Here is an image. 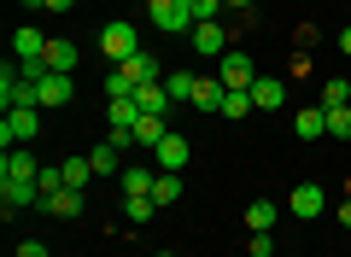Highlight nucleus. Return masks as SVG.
<instances>
[{"mask_svg":"<svg viewBox=\"0 0 351 257\" xmlns=\"http://www.w3.org/2000/svg\"><path fill=\"white\" fill-rule=\"evenodd\" d=\"M322 111H339V106H351V82L346 76H334V82H322V99H316Z\"/></svg>","mask_w":351,"mask_h":257,"instance_id":"22","label":"nucleus"},{"mask_svg":"<svg viewBox=\"0 0 351 257\" xmlns=\"http://www.w3.org/2000/svg\"><path fill=\"white\" fill-rule=\"evenodd\" d=\"M164 94H170L176 106H193V94H199V76H193V71H170V76H164Z\"/></svg>","mask_w":351,"mask_h":257,"instance_id":"17","label":"nucleus"},{"mask_svg":"<svg viewBox=\"0 0 351 257\" xmlns=\"http://www.w3.org/2000/svg\"><path fill=\"white\" fill-rule=\"evenodd\" d=\"M223 94H228L223 76H199V94H193V106H199V111H223Z\"/></svg>","mask_w":351,"mask_h":257,"instance_id":"21","label":"nucleus"},{"mask_svg":"<svg viewBox=\"0 0 351 257\" xmlns=\"http://www.w3.org/2000/svg\"><path fill=\"white\" fill-rule=\"evenodd\" d=\"M152 257H176V252H152Z\"/></svg>","mask_w":351,"mask_h":257,"instance_id":"40","label":"nucleus"},{"mask_svg":"<svg viewBox=\"0 0 351 257\" xmlns=\"http://www.w3.org/2000/svg\"><path fill=\"white\" fill-rule=\"evenodd\" d=\"M293 135H299V140L328 135V111H322V106H304V111H293Z\"/></svg>","mask_w":351,"mask_h":257,"instance_id":"15","label":"nucleus"},{"mask_svg":"<svg viewBox=\"0 0 351 257\" xmlns=\"http://www.w3.org/2000/svg\"><path fill=\"white\" fill-rule=\"evenodd\" d=\"M100 53H106L112 64H123L129 53H141V29L129 24V18H112V24L100 29Z\"/></svg>","mask_w":351,"mask_h":257,"instance_id":"3","label":"nucleus"},{"mask_svg":"<svg viewBox=\"0 0 351 257\" xmlns=\"http://www.w3.org/2000/svg\"><path fill=\"white\" fill-rule=\"evenodd\" d=\"M328 135H339V140H351V106H339V111H328Z\"/></svg>","mask_w":351,"mask_h":257,"instance_id":"29","label":"nucleus"},{"mask_svg":"<svg viewBox=\"0 0 351 257\" xmlns=\"http://www.w3.org/2000/svg\"><path fill=\"white\" fill-rule=\"evenodd\" d=\"M188 158H193V147H188V135H176V129L158 140V147H152V164H158V170H170V175L188 170Z\"/></svg>","mask_w":351,"mask_h":257,"instance_id":"4","label":"nucleus"},{"mask_svg":"<svg viewBox=\"0 0 351 257\" xmlns=\"http://www.w3.org/2000/svg\"><path fill=\"white\" fill-rule=\"evenodd\" d=\"M41 59H47V71H64V76H71L76 64H82V47H76L71 36H53V41H47V53H41Z\"/></svg>","mask_w":351,"mask_h":257,"instance_id":"9","label":"nucleus"},{"mask_svg":"<svg viewBox=\"0 0 351 257\" xmlns=\"http://www.w3.org/2000/svg\"><path fill=\"white\" fill-rule=\"evenodd\" d=\"M47 41H53V36H41L36 24H24V29L12 36V53H18V59H41V53H47Z\"/></svg>","mask_w":351,"mask_h":257,"instance_id":"19","label":"nucleus"},{"mask_svg":"<svg viewBox=\"0 0 351 257\" xmlns=\"http://www.w3.org/2000/svg\"><path fill=\"white\" fill-rule=\"evenodd\" d=\"M152 199H158V205H176V199H182V175L158 170V182H152Z\"/></svg>","mask_w":351,"mask_h":257,"instance_id":"24","label":"nucleus"},{"mask_svg":"<svg viewBox=\"0 0 351 257\" xmlns=\"http://www.w3.org/2000/svg\"><path fill=\"white\" fill-rule=\"evenodd\" d=\"M71 94H76V82H71L64 71H47V76L36 82V106H41V111H59V106H71Z\"/></svg>","mask_w":351,"mask_h":257,"instance_id":"5","label":"nucleus"},{"mask_svg":"<svg viewBox=\"0 0 351 257\" xmlns=\"http://www.w3.org/2000/svg\"><path fill=\"white\" fill-rule=\"evenodd\" d=\"M223 6H234V12H252V6H258V0H223Z\"/></svg>","mask_w":351,"mask_h":257,"instance_id":"37","label":"nucleus"},{"mask_svg":"<svg viewBox=\"0 0 351 257\" xmlns=\"http://www.w3.org/2000/svg\"><path fill=\"white\" fill-rule=\"evenodd\" d=\"M36 135H41V106L6 111V123H0V147H29Z\"/></svg>","mask_w":351,"mask_h":257,"instance_id":"2","label":"nucleus"},{"mask_svg":"<svg viewBox=\"0 0 351 257\" xmlns=\"http://www.w3.org/2000/svg\"><path fill=\"white\" fill-rule=\"evenodd\" d=\"M339 222H346V228H351V199H346V205H339Z\"/></svg>","mask_w":351,"mask_h":257,"instance_id":"38","label":"nucleus"},{"mask_svg":"<svg viewBox=\"0 0 351 257\" xmlns=\"http://www.w3.org/2000/svg\"><path fill=\"white\" fill-rule=\"evenodd\" d=\"M24 6H29V12H41V6H47V0H24Z\"/></svg>","mask_w":351,"mask_h":257,"instance_id":"39","label":"nucleus"},{"mask_svg":"<svg viewBox=\"0 0 351 257\" xmlns=\"http://www.w3.org/2000/svg\"><path fill=\"white\" fill-rule=\"evenodd\" d=\"M36 187H41V205H47V199L64 187V170H41V175H36Z\"/></svg>","mask_w":351,"mask_h":257,"instance_id":"30","label":"nucleus"},{"mask_svg":"<svg viewBox=\"0 0 351 257\" xmlns=\"http://www.w3.org/2000/svg\"><path fill=\"white\" fill-rule=\"evenodd\" d=\"M59 170H64V187H88V182H94V164H88V158H64Z\"/></svg>","mask_w":351,"mask_h":257,"instance_id":"26","label":"nucleus"},{"mask_svg":"<svg viewBox=\"0 0 351 257\" xmlns=\"http://www.w3.org/2000/svg\"><path fill=\"white\" fill-rule=\"evenodd\" d=\"M246 111H258L252 106V88H228L223 94V117H246Z\"/></svg>","mask_w":351,"mask_h":257,"instance_id":"25","label":"nucleus"},{"mask_svg":"<svg viewBox=\"0 0 351 257\" xmlns=\"http://www.w3.org/2000/svg\"><path fill=\"white\" fill-rule=\"evenodd\" d=\"M41 164L29 158V147H6V158H0V182H36Z\"/></svg>","mask_w":351,"mask_h":257,"instance_id":"8","label":"nucleus"},{"mask_svg":"<svg viewBox=\"0 0 351 257\" xmlns=\"http://www.w3.org/2000/svg\"><path fill=\"white\" fill-rule=\"evenodd\" d=\"M287 210H293V217H304V222H311V217H322V210H328L322 182H299V187H293V199H287Z\"/></svg>","mask_w":351,"mask_h":257,"instance_id":"7","label":"nucleus"},{"mask_svg":"<svg viewBox=\"0 0 351 257\" xmlns=\"http://www.w3.org/2000/svg\"><path fill=\"white\" fill-rule=\"evenodd\" d=\"M152 205H158L152 193H129V199H123V217H129V222H147V217H152Z\"/></svg>","mask_w":351,"mask_h":257,"instance_id":"27","label":"nucleus"},{"mask_svg":"<svg viewBox=\"0 0 351 257\" xmlns=\"http://www.w3.org/2000/svg\"><path fill=\"white\" fill-rule=\"evenodd\" d=\"M276 217H281V210L269 205V199H252V205H246V228L252 234H269V228H276Z\"/></svg>","mask_w":351,"mask_h":257,"instance_id":"20","label":"nucleus"},{"mask_svg":"<svg viewBox=\"0 0 351 257\" xmlns=\"http://www.w3.org/2000/svg\"><path fill=\"white\" fill-rule=\"evenodd\" d=\"M152 182H158L152 170H123V199L129 193H152Z\"/></svg>","mask_w":351,"mask_h":257,"instance_id":"28","label":"nucleus"},{"mask_svg":"<svg viewBox=\"0 0 351 257\" xmlns=\"http://www.w3.org/2000/svg\"><path fill=\"white\" fill-rule=\"evenodd\" d=\"M293 41H299V47H316V41H322V29H316V24H299V29H293Z\"/></svg>","mask_w":351,"mask_h":257,"instance_id":"33","label":"nucleus"},{"mask_svg":"<svg viewBox=\"0 0 351 257\" xmlns=\"http://www.w3.org/2000/svg\"><path fill=\"white\" fill-rule=\"evenodd\" d=\"M217 12H223V0H193V18L199 24H217Z\"/></svg>","mask_w":351,"mask_h":257,"instance_id":"32","label":"nucleus"},{"mask_svg":"<svg viewBox=\"0 0 351 257\" xmlns=\"http://www.w3.org/2000/svg\"><path fill=\"white\" fill-rule=\"evenodd\" d=\"M147 6H152V0H147Z\"/></svg>","mask_w":351,"mask_h":257,"instance_id":"41","label":"nucleus"},{"mask_svg":"<svg viewBox=\"0 0 351 257\" xmlns=\"http://www.w3.org/2000/svg\"><path fill=\"white\" fill-rule=\"evenodd\" d=\"M0 205H6V217L29 210V205H41V187L36 182H0Z\"/></svg>","mask_w":351,"mask_h":257,"instance_id":"10","label":"nucleus"},{"mask_svg":"<svg viewBox=\"0 0 351 257\" xmlns=\"http://www.w3.org/2000/svg\"><path fill=\"white\" fill-rule=\"evenodd\" d=\"M188 41L205 53V59H223V53H228V29H223V24H193Z\"/></svg>","mask_w":351,"mask_h":257,"instance_id":"12","label":"nucleus"},{"mask_svg":"<svg viewBox=\"0 0 351 257\" xmlns=\"http://www.w3.org/2000/svg\"><path fill=\"white\" fill-rule=\"evenodd\" d=\"M135 106L147 111V117H164V111H170L176 99L164 94V82H141V88H135Z\"/></svg>","mask_w":351,"mask_h":257,"instance_id":"16","label":"nucleus"},{"mask_svg":"<svg viewBox=\"0 0 351 257\" xmlns=\"http://www.w3.org/2000/svg\"><path fill=\"white\" fill-rule=\"evenodd\" d=\"M135 123H141L135 94H129V99H106V135H112V129H135Z\"/></svg>","mask_w":351,"mask_h":257,"instance_id":"14","label":"nucleus"},{"mask_svg":"<svg viewBox=\"0 0 351 257\" xmlns=\"http://www.w3.org/2000/svg\"><path fill=\"white\" fill-rule=\"evenodd\" d=\"M217 76H223V88H252L258 82V71H252V59L240 47H228L223 59H217Z\"/></svg>","mask_w":351,"mask_h":257,"instance_id":"6","label":"nucleus"},{"mask_svg":"<svg viewBox=\"0 0 351 257\" xmlns=\"http://www.w3.org/2000/svg\"><path fill=\"white\" fill-rule=\"evenodd\" d=\"M339 53H346V59H351V24L339 29Z\"/></svg>","mask_w":351,"mask_h":257,"instance_id":"35","label":"nucleus"},{"mask_svg":"<svg viewBox=\"0 0 351 257\" xmlns=\"http://www.w3.org/2000/svg\"><path fill=\"white\" fill-rule=\"evenodd\" d=\"M88 164H94V175H123V147H112V140H100V147L88 152Z\"/></svg>","mask_w":351,"mask_h":257,"instance_id":"18","label":"nucleus"},{"mask_svg":"<svg viewBox=\"0 0 351 257\" xmlns=\"http://www.w3.org/2000/svg\"><path fill=\"white\" fill-rule=\"evenodd\" d=\"M71 6H76V0H47V12H71Z\"/></svg>","mask_w":351,"mask_h":257,"instance_id":"36","label":"nucleus"},{"mask_svg":"<svg viewBox=\"0 0 351 257\" xmlns=\"http://www.w3.org/2000/svg\"><path fill=\"white\" fill-rule=\"evenodd\" d=\"M246 257H276V240H269V234H252V240H246Z\"/></svg>","mask_w":351,"mask_h":257,"instance_id":"31","label":"nucleus"},{"mask_svg":"<svg viewBox=\"0 0 351 257\" xmlns=\"http://www.w3.org/2000/svg\"><path fill=\"white\" fill-rule=\"evenodd\" d=\"M18 257H53V252H47V240H24V245H18Z\"/></svg>","mask_w":351,"mask_h":257,"instance_id":"34","label":"nucleus"},{"mask_svg":"<svg viewBox=\"0 0 351 257\" xmlns=\"http://www.w3.org/2000/svg\"><path fill=\"white\" fill-rule=\"evenodd\" d=\"M147 12H152V24H158L164 36H193V24H199V18H193V0H152Z\"/></svg>","mask_w":351,"mask_h":257,"instance_id":"1","label":"nucleus"},{"mask_svg":"<svg viewBox=\"0 0 351 257\" xmlns=\"http://www.w3.org/2000/svg\"><path fill=\"white\" fill-rule=\"evenodd\" d=\"M164 135H170V123H164V117H147V111H141V123H135V140H141V147H158Z\"/></svg>","mask_w":351,"mask_h":257,"instance_id":"23","label":"nucleus"},{"mask_svg":"<svg viewBox=\"0 0 351 257\" xmlns=\"http://www.w3.org/2000/svg\"><path fill=\"white\" fill-rule=\"evenodd\" d=\"M41 210H47V217H59V222H76V217L88 210V205H82V187H59V193H53Z\"/></svg>","mask_w":351,"mask_h":257,"instance_id":"11","label":"nucleus"},{"mask_svg":"<svg viewBox=\"0 0 351 257\" xmlns=\"http://www.w3.org/2000/svg\"><path fill=\"white\" fill-rule=\"evenodd\" d=\"M252 106H258V111H281V106H287V82L258 76V82H252Z\"/></svg>","mask_w":351,"mask_h":257,"instance_id":"13","label":"nucleus"}]
</instances>
